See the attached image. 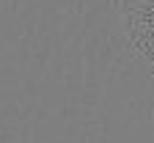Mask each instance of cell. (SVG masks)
I'll list each match as a JSON object with an SVG mask.
<instances>
[{
  "label": "cell",
  "instance_id": "6da1fadb",
  "mask_svg": "<svg viewBox=\"0 0 154 143\" xmlns=\"http://www.w3.org/2000/svg\"><path fill=\"white\" fill-rule=\"evenodd\" d=\"M119 11L132 50L154 66V0H121Z\"/></svg>",
  "mask_w": 154,
  "mask_h": 143
}]
</instances>
